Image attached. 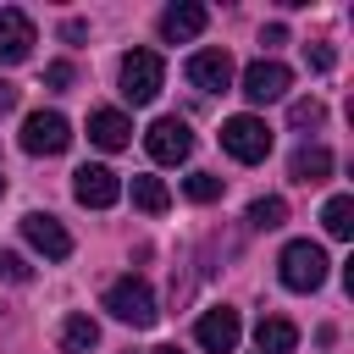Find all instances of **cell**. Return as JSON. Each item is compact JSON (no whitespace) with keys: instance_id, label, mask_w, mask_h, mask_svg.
<instances>
[{"instance_id":"obj_14","label":"cell","mask_w":354,"mask_h":354,"mask_svg":"<svg viewBox=\"0 0 354 354\" xmlns=\"http://www.w3.org/2000/svg\"><path fill=\"white\" fill-rule=\"evenodd\" d=\"M88 138L100 149H127L133 144V122L122 111H88Z\"/></svg>"},{"instance_id":"obj_25","label":"cell","mask_w":354,"mask_h":354,"mask_svg":"<svg viewBox=\"0 0 354 354\" xmlns=\"http://www.w3.org/2000/svg\"><path fill=\"white\" fill-rule=\"evenodd\" d=\"M304 55H310L315 72H332V50H326V44H315V50H304Z\"/></svg>"},{"instance_id":"obj_28","label":"cell","mask_w":354,"mask_h":354,"mask_svg":"<svg viewBox=\"0 0 354 354\" xmlns=\"http://www.w3.org/2000/svg\"><path fill=\"white\" fill-rule=\"evenodd\" d=\"M155 354H183V348H155Z\"/></svg>"},{"instance_id":"obj_24","label":"cell","mask_w":354,"mask_h":354,"mask_svg":"<svg viewBox=\"0 0 354 354\" xmlns=\"http://www.w3.org/2000/svg\"><path fill=\"white\" fill-rule=\"evenodd\" d=\"M44 83H50V88H66V83H72V61H50V66H44Z\"/></svg>"},{"instance_id":"obj_6","label":"cell","mask_w":354,"mask_h":354,"mask_svg":"<svg viewBox=\"0 0 354 354\" xmlns=\"http://www.w3.org/2000/svg\"><path fill=\"white\" fill-rule=\"evenodd\" d=\"M144 149H149V160H160V166H177V160H188V149H194V133H188V122H183V116H160V122L144 133Z\"/></svg>"},{"instance_id":"obj_20","label":"cell","mask_w":354,"mask_h":354,"mask_svg":"<svg viewBox=\"0 0 354 354\" xmlns=\"http://www.w3.org/2000/svg\"><path fill=\"white\" fill-rule=\"evenodd\" d=\"M282 221H288V199L266 194V199L249 205V227H254V232H271V227H282Z\"/></svg>"},{"instance_id":"obj_19","label":"cell","mask_w":354,"mask_h":354,"mask_svg":"<svg viewBox=\"0 0 354 354\" xmlns=\"http://www.w3.org/2000/svg\"><path fill=\"white\" fill-rule=\"evenodd\" d=\"M321 227H326L332 238H354V199H348V194L326 199V210H321Z\"/></svg>"},{"instance_id":"obj_2","label":"cell","mask_w":354,"mask_h":354,"mask_svg":"<svg viewBox=\"0 0 354 354\" xmlns=\"http://www.w3.org/2000/svg\"><path fill=\"white\" fill-rule=\"evenodd\" d=\"M105 310H111L122 326H155V315H160L144 277H116V282L105 288Z\"/></svg>"},{"instance_id":"obj_29","label":"cell","mask_w":354,"mask_h":354,"mask_svg":"<svg viewBox=\"0 0 354 354\" xmlns=\"http://www.w3.org/2000/svg\"><path fill=\"white\" fill-rule=\"evenodd\" d=\"M0 194H6V177H0Z\"/></svg>"},{"instance_id":"obj_12","label":"cell","mask_w":354,"mask_h":354,"mask_svg":"<svg viewBox=\"0 0 354 354\" xmlns=\"http://www.w3.org/2000/svg\"><path fill=\"white\" fill-rule=\"evenodd\" d=\"M288 83H293V72H288L282 61H254V66L243 72V100H249V105H271V100L288 94Z\"/></svg>"},{"instance_id":"obj_9","label":"cell","mask_w":354,"mask_h":354,"mask_svg":"<svg viewBox=\"0 0 354 354\" xmlns=\"http://www.w3.org/2000/svg\"><path fill=\"white\" fill-rule=\"evenodd\" d=\"M33 44H39L33 17H28V11H17V6H0V66L28 61V55H33Z\"/></svg>"},{"instance_id":"obj_8","label":"cell","mask_w":354,"mask_h":354,"mask_svg":"<svg viewBox=\"0 0 354 354\" xmlns=\"http://www.w3.org/2000/svg\"><path fill=\"white\" fill-rule=\"evenodd\" d=\"M238 337H243V326H238V310H227V304H216V310H205L194 321V343L205 354H232Z\"/></svg>"},{"instance_id":"obj_4","label":"cell","mask_w":354,"mask_h":354,"mask_svg":"<svg viewBox=\"0 0 354 354\" xmlns=\"http://www.w3.org/2000/svg\"><path fill=\"white\" fill-rule=\"evenodd\" d=\"M160 83H166V66H160L155 50H127V55H122V94H127L133 105H149V100L160 94Z\"/></svg>"},{"instance_id":"obj_22","label":"cell","mask_w":354,"mask_h":354,"mask_svg":"<svg viewBox=\"0 0 354 354\" xmlns=\"http://www.w3.org/2000/svg\"><path fill=\"white\" fill-rule=\"evenodd\" d=\"M288 122H293V127H321V122H326V105H321V100H293V105H288Z\"/></svg>"},{"instance_id":"obj_16","label":"cell","mask_w":354,"mask_h":354,"mask_svg":"<svg viewBox=\"0 0 354 354\" xmlns=\"http://www.w3.org/2000/svg\"><path fill=\"white\" fill-rule=\"evenodd\" d=\"M254 343H260V354H293V343H299V326H293V321H282V315H260V326H254Z\"/></svg>"},{"instance_id":"obj_1","label":"cell","mask_w":354,"mask_h":354,"mask_svg":"<svg viewBox=\"0 0 354 354\" xmlns=\"http://www.w3.org/2000/svg\"><path fill=\"white\" fill-rule=\"evenodd\" d=\"M326 249L321 243H310V238H293L282 254H277V271H282V288H293V293H315L321 282H326Z\"/></svg>"},{"instance_id":"obj_17","label":"cell","mask_w":354,"mask_h":354,"mask_svg":"<svg viewBox=\"0 0 354 354\" xmlns=\"http://www.w3.org/2000/svg\"><path fill=\"white\" fill-rule=\"evenodd\" d=\"M94 343H100L94 315H83V310H77V315H66V321H61V354H88Z\"/></svg>"},{"instance_id":"obj_21","label":"cell","mask_w":354,"mask_h":354,"mask_svg":"<svg viewBox=\"0 0 354 354\" xmlns=\"http://www.w3.org/2000/svg\"><path fill=\"white\" fill-rule=\"evenodd\" d=\"M183 194H188L194 205H210V199H221V177H216V171H194V177L183 183Z\"/></svg>"},{"instance_id":"obj_23","label":"cell","mask_w":354,"mask_h":354,"mask_svg":"<svg viewBox=\"0 0 354 354\" xmlns=\"http://www.w3.org/2000/svg\"><path fill=\"white\" fill-rule=\"evenodd\" d=\"M0 282H33V266L11 249H0Z\"/></svg>"},{"instance_id":"obj_26","label":"cell","mask_w":354,"mask_h":354,"mask_svg":"<svg viewBox=\"0 0 354 354\" xmlns=\"http://www.w3.org/2000/svg\"><path fill=\"white\" fill-rule=\"evenodd\" d=\"M282 39H288V28H282V22H271V28H266V33H260V44H266V50H277V44H282Z\"/></svg>"},{"instance_id":"obj_3","label":"cell","mask_w":354,"mask_h":354,"mask_svg":"<svg viewBox=\"0 0 354 354\" xmlns=\"http://www.w3.org/2000/svg\"><path fill=\"white\" fill-rule=\"evenodd\" d=\"M221 149L232 160H243V166H260L271 155V127L260 116H227L221 122Z\"/></svg>"},{"instance_id":"obj_13","label":"cell","mask_w":354,"mask_h":354,"mask_svg":"<svg viewBox=\"0 0 354 354\" xmlns=\"http://www.w3.org/2000/svg\"><path fill=\"white\" fill-rule=\"evenodd\" d=\"M205 22H210V11H205L199 0H177V6L160 11V39H166V44H188V39L205 33Z\"/></svg>"},{"instance_id":"obj_7","label":"cell","mask_w":354,"mask_h":354,"mask_svg":"<svg viewBox=\"0 0 354 354\" xmlns=\"http://www.w3.org/2000/svg\"><path fill=\"white\" fill-rule=\"evenodd\" d=\"M72 199L88 205V210H111L122 199V177L111 166H77L72 171Z\"/></svg>"},{"instance_id":"obj_11","label":"cell","mask_w":354,"mask_h":354,"mask_svg":"<svg viewBox=\"0 0 354 354\" xmlns=\"http://www.w3.org/2000/svg\"><path fill=\"white\" fill-rule=\"evenodd\" d=\"M188 83H194L199 94H221V88L232 83V55L216 50V44H210V50H194V55H188Z\"/></svg>"},{"instance_id":"obj_18","label":"cell","mask_w":354,"mask_h":354,"mask_svg":"<svg viewBox=\"0 0 354 354\" xmlns=\"http://www.w3.org/2000/svg\"><path fill=\"white\" fill-rule=\"evenodd\" d=\"M133 205H138L144 216H160V210L171 205V188H166L160 177H133Z\"/></svg>"},{"instance_id":"obj_5","label":"cell","mask_w":354,"mask_h":354,"mask_svg":"<svg viewBox=\"0 0 354 354\" xmlns=\"http://www.w3.org/2000/svg\"><path fill=\"white\" fill-rule=\"evenodd\" d=\"M66 144H72V122L61 111H33L22 122V149L28 155H61Z\"/></svg>"},{"instance_id":"obj_10","label":"cell","mask_w":354,"mask_h":354,"mask_svg":"<svg viewBox=\"0 0 354 354\" xmlns=\"http://www.w3.org/2000/svg\"><path fill=\"white\" fill-rule=\"evenodd\" d=\"M22 238H28L44 260H66V254H72V232H66L50 210H28V216H22Z\"/></svg>"},{"instance_id":"obj_27","label":"cell","mask_w":354,"mask_h":354,"mask_svg":"<svg viewBox=\"0 0 354 354\" xmlns=\"http://www.w3.org/2000/svg\"><path fill=\"white\" fill-rule=\"evenodd\" d=\"M6 111H17V83L0 77V116H6Z\"/></svg>"},{"instance_id":"obj_15","label":"cell","mask_w":354,"mask_h":354,"mask_svg":"<svg viewBox=\"0 0 354 354\" xmlns=\"http://www.w3.org/2000/svg\"><path fill=\"white\" fill-rule=\"evenodd\" d=\"M288 171H293V183H326L332 177V149L326 144H304V149H293Z\"/></svg>"}]
</instances>
